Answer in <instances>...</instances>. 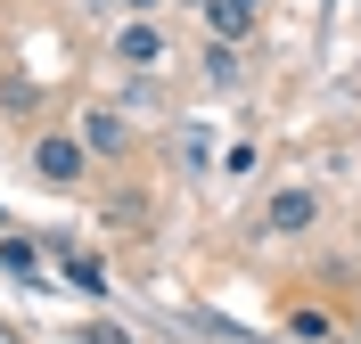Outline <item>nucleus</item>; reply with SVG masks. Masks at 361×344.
<instances>
[{"label":"nucleus","instance_id":"1","mask_svg":"<svg viewBox=\"0 0 361 344\" xmlns=\"http://www.w3.org/2000/svg\"><path fill=\"white\" fill-rule=\"evenodd\" d=\"M33 172H42V181H58V189H74V181L90 172L82 139H66V132H42V139H33Z\"/></svg>","mask_w":361,"mask_h":344},{"label":"nucleus","instance_id":"2","mask_svg":"<svg viewBox=\"0 0 361 344\" xmlns=\"http://www.w3.org/2000/svg\"><path fill=\"white\" fill-rule=\"evenodd\" d=\"M123 148H132V132H123V115L90 107V115H82V156H123Z\"/></svg>","mask_w":361,"mask_h":344},{"label":"nucleus","instance_id":"3","mask_svg":"<svg viewBox=\"0 0 361 344\" xmlns=\"http://www.w3.org/2000/svg\"><path fill=\"white\" fill-rule=\"evenodd\" d=\"M115 58H123V66H157L164 33H157V25H123V33H115Z\"/></svg>","mask_w":361,"mask_h":344},{"label":"nucleus","instance_id":"4","mask_svg":"<svg viewBox=\"0 0 361 344\" xmlns=\"http://www.w3.org/2000/svg\"><path fill=\"white\" fill-rule=\"evenodd\" d=\"M312 213H320L312 189H279V197H271V229H312Z\"/></svg>","mask_w":361,"mask_h":344},{"label":"nucleus","instance_id":"5","mask_svg":"<svg viewBox=\"0 0 361 344\" xmlns=\"http://www.w3.org/2000/svg\"><path fill=\"white\" fill-rule=\"evenodd\" d=\"M255 8H263V0H205V17H214V33H222V42H238V33H247Z\"/></svg>","mask_w":361,"mask_h":344},{"label":"nucleus","instance_id":"6","mask_svg":"<svg viewBox=\"0 0 361 344\" xmlns=\"http://www.w3.org/2000/svg\"><path fill=\"white\" fill-rule=\"evenodd\" d=\"M66 279H74V287H107V262H90V254H66Z\"/></svg>","mask_w":361,"mask_h":344},{"label":"nucleus","instance_id":"7","mask_svg":"<svg viewBox=\"0 0 361 344\" xmlns=\"http://www.w3.org/2000/svg\"><path fill=\"white\" fill-rule=\"evenodd\" d=\"M90 344H132V336H123V328H90Z\"/></svg>","mask_w":361,"mask_h":344},{"label":"nucleus","instance_id":"8","mask_svg":"<svg viewBox=\"0 0 361 344\" xmlns=\"http://www.w3.org/2000/svg\"><path fill=\"white\" fill-rule=\"evenodd\" d=\"M0 344H17V328H8V320H0Z\"/></svg>","mask_w":361,"mask_h":344},{"label":"nucleus","instance_id":"9","mask_svg":"<svg viewBox=\"0 0 361 344\" xmlns=\"http://www.w3.org/2000/svg\"><path fill=\"white\" fill-rule=\"evenodd\" d=\"M132 8H157V0H132Z\"/></svg>","mask_w":361,"mask_h":344},{"label":"nucleus","instance_id":"10","mask_svg":"<svg viewBox=\"0 0 361 344\" xmlns=\"http://www.w3.org/2000/svg\"><path fill=\"white\" fill-rule=\"evenodd\" d=\"M197 8H205V0H197Z\"/></svg>","mask_w":361,"mask_h":344}]
</instances>
